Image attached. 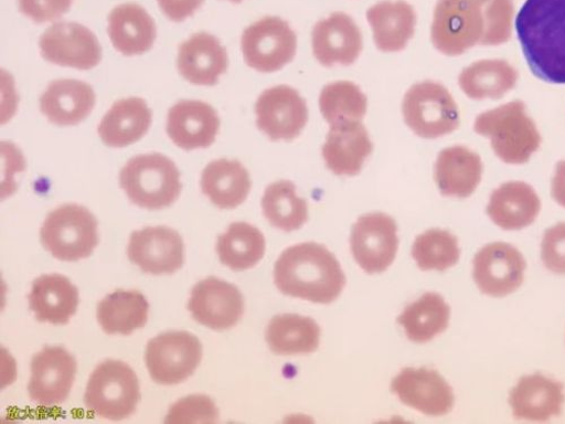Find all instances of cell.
I'll use <instances>...</instances> for the list:
<instances>
[{
  "mask_svg": "<svg viewBox=\"0 0 565 424\" xmlns=\"http://www.w3.org/2000/svg\"><path fill=\"white\" fill-rule=\"evenodd\" d=\"M108 34L115 49L125 56L143 55L152 50L157 25L146 9L128 3L108 17Z\"/></svg>",
  "mask_w": 565,
  "mask_h": 424,
  "instance_id": "4316f807",
  "label": "cell"
},
{
  "mask_svg": "<svg viewBox=\"0 0 565 424\" xmlns=\"http://www.w3.org/2000/svg\"><path fill=\"white\" fill-rule=\"evenodd\" d=\"M28 299L38 321L54 325H66L75 315L79 303L77 288L60 274L38 277Z\"/></svg>",
  "mask_w": 565,
  "mask_h": 424,
  "instance_id": "83f0119b",
  "label": "cell"
},
{
  "mask_svg": "<svg viewBox=\"0 0 565 424\" xmlns=\"http://www.w3.org/2000/svg\"><path fill=\"white\" fill-rule=\"evenodd\" d=\"M274 280L282 295L322 305L334 303L347 285L338 258L316 243L282 253L275 264Z\"/></svg>",
  "mask_w": 565,
  "mask_h": 424,
  "instance_id": "3957f363",
  "label": "cell"
},
{
  "mask_svg": "<svg viewBox=\"0 0 565 424\" xmlns=\"http://www.w3.org/2000/svg\"><path fill=\"white\" fill-rule=\"evenodd\" d=\"M218 410L205 395H192L173 404L167 415L169 424L217 423Z\"/></svg>",
  "mask_w": 565,
  "mask_h": 424,
  "instance_id": "ab89813d",
  "label": "cell"
},
{
  "mask_svg": "<svg viewBox=\"0 0 565 424\" xmlns=\"http://www.w3.org/2000/svg\"><path fill=\"white\" fill-rule=\"evenodd\" d=\"M188 309L198 322L214 331H225L242 319L245 300L237 287L210 276L194 287Z\"/></svg>",
  "mask_w": 565,
  "mask_h": 424,
  "instance_id": "2e32d148",
  "label": "cell"
},
{
  "mask_svg": "<svg viewBox=\"0 0 565 424\" xmlns=\"http://www.w3.org/2000/svg\"><path fill=\"white\" fill-rule=\"evenodd\" d=\"M512 0H438L431 40L444 55L456 57L476 45H501L512 35Z\"/></svg>",
  "mask_w": 565,
  "mask_h": 424,
  "instance_id": "6da1fadb",
  "label": "cell"
},
{
  "mask_svg": "<svg viewBox=\"0 0 565 424\" xmlns=\"http://www.w3.org/2000/svg\"><path fill=\"white\" fill-rule=\"evenodd\" d=\"M482 176L481 157L461 146L443 150L435 166L436 182L440 193L447 198L472 197L482 181Z\"/></svg>",
  "mask_w": 565,
  "mask_h": 424,
  "instance_id": "cb8c5ba5",
  "label": "cell"
},
{
  "mask_svg": "<svg viewBox=\"0 0 565 424\" xmlns=\"http://www.w3.org/2000/svg\"><path fill=\"white\" fill-rule=\"evenodd\" d=\"M520 73L503 60H483L466 67L458 84L472 100H499L514 88Z\"/></svg>",
  "mask_w": 565,
  "mask_h": 424,
  "instance_id": "1f68e13d",
  "label": "cell"
},
{
  "mask_svg": "<svg viewBox=\"0 0 565 424\" xmlns=\"http://www.w3.org/2000/svg\"><path fill=\"white\" fill-rule=\"evenodd\" d=\"M527 264L520 251L504 243L482 248L475 258V280L484 295L503 298L524 282Z\"/></svg>",
  "mask_w": 565,
  "mask_h": 424,
  "instance_id": "9a60e30c",
  "label": "cell"
},
{
  "mask_svg": "<svg viewBox=\"0 0 565 424\" xmlns=\"http://www.w3.org/2000/svg\"><path fill=\"white\" fill-rule=\"evenodd\" d=\"M202 191L222 210L241 206L252 190L248 170L237 160L220 159L206 166L202 173Z\"/></svg>",
  "mask_w": 565,
  "mask_h": 424,
  "instance_id": "4dcf8cb0",
  "label": "cell"
},
{
  "mask_svg": "<svg viewBox=\"0 0 565 424\" xmlns=\"http://www.w3.org/2000/svg\"><path fill=\"white\" fill-rule=\"evenodd\" d=\"M477 134L490 139L495 156L508 165H525L540 150L542 137L522 102H512L481 114Z\"/></svg>",
  "mask_w": 565,
  "mask_h": 424,
  "instance_id": "277c9868",
  "label": "cell"
},
{
  "mask_svg": "<svg viewBox=\"0 0 565 424\" xmlns=\"http://www.w3.org/2000/svg\"><path fill=\"white\" fill-rule=\"evenodd\" d=\"M177 66L188 82L213 86L227 70V53L216 36L199 32L179 45Z\"/></svg>",
  "mask_w": 565,
  "mask_h": 424,
  "instance_id": "44dd1931",
  "label": "cell"
},
{
  "mask_svg": "<svg viewBox=\"0 0 565 424\" xmlns=\"http://www.w3.org/2000/svg\"><path fill=\"white\" fill-rule=\"evenodd\" d=\"M152 124V112L146 100L128 98L114 104L103 118L98 132L109 148L129 147L146 136Z\"/></svg>",
  "mask_w": 565,
  "mask_h": 424,
  "instance_id": "f546056e",
  "label": "cell"
},
{
  "mask_svg": "<svg viewBox=\"0 0 565 424\" xmlns=\"http://www.w3.org/2000/svg\"><path fill=\"white\" fill-rule=\"evenodd\" d=\"M319 107L323 118L332 127L362 121L366 115L367 99L358 85L340 81L322 88Z\"/></svg>",
  "mask_w": 565,
  "mask_h": 424,
  "instance_id": "74e56055",
  "label": "cell"
},
{
  "mask_svg": "<svg viewBox=\"0 0 565 424\" xmlns=\"http://www.w3.org/2000/svg\"><path fill=\"white\" fill-rule=\"evenodd\" d=\"M96 106V93L89 84L76 80H57L40 98V109L60 126H75L88 117Z\"/></svg>",
  "mask_w": 565,
  "mask_h": 424,
  "instance_id": "603a6c76",
  "label": "cell"
},
{
  "mask_svg": "<svg viewBox=\"0 0 565 424\" xmlns=\"http://www.w3.org/2000/svg\"><path fill=\"white\" fill-rule=\"evenodd\" d=\"M298 39L289 23L267 17L248 26L242 38L246 64L260 72L274 73L289 63L297 54Z\"/></svg>",
  "mask_w": 565,
  "mask_h": 424,
  "instance_id": "9c48e42d",
  "label": "cell"
},
{
  "mask_svg": "<svg viewBox=\"0 0 565 424\" xmlns=\"http://www.w3.org/2000/svg\"><path fill=\"white\" fill-rule=\"evenodd\" d=\"M403 116L419 137L436 139L458 129L459 108L446 86L433 81L413 85L405 94Z\"/></svg>",
  "mask_w": 565,
  "mask_h": 424,
  "instance_id": "ba28073f",
  "label": "cell"
},
{
  "mask_svg": "<svg viewBox=\"0 0 565 424\" xmlns=\"http://www.w3.org/2000/svg\"><path fill=\"white\" fill-rule=\"evenodd\" d=\"M205 0H158L163 14L172 22H183L204 4Z\"/></svg>",
  "mask_w": 565,
  "mask_h": 424,
  "instance_id": "7bdbcfd3",
  "label": "cell"
},
{
  "mask_svg": "<svg viewBox=\"0 0 565 424\" xmlns=\"http://www.w3.org/2000/svg\"><path fill=\"white\" fill-rule=\"evenodd\" d=\"M149 309L147 298L140 293L118 290L99 303L97 318L107 335L129 336L147 325Z\"/></svg>",
  "mask_w": 565,
  "mask_h": 424,
  "instance_id": "836d02e7",
  "label": "cell"
},
{
  "mask_svg": "<svg viewBox=\"0 0 565 424\" xmlns=\"http://www.w3.org/2000/svg\"><path fill=\"white\" fill-rule=\"evenodd\" d=\"M320 335V327L312 318L286 314L269 321L266 341L277 356L309 354L319 348Z\"/></svg>",
  "mask_w": 565,
  "mask_h": 424,
  "instance_id": "d6a6232c",
  "label": "cell"
},
{
  "mask_svg": "<svg viewBox=\"0 0 565 424\" xmlns=\"http://www.w3.org/2000/svg\"><path fill=\"white\" fill-rule=\"evenodd\" d=\"M552 198L558 205L565 208V160L556 166L552 179Z\"/></svg>",
  "mask_w": 565,
  "mask_h": 424,
  "instance_id": "ee69618b",
  "label": "cell"
},
{
  "mask_svg": "<svg viewBox=\"0 0 565 424\" xmlns=\"http://www.w3.org/2000/svg\"><path fill=\"white\" fill-rule=\"evenodd\" d=\"M72 3L73 0H19L20 11L35 23L60 20Z\"/></svg>",
  "mask_w": 565,
  "mask_h": 424,
  "instance_id": "b9f144b4",
  "label": "cell"
},
{
  "mask_svg": "<svg viewBox=\"0 0 565 424\" xmlns=\"http://www.w3.org/2000/svg\"><path fill=\"white\" fill-rule=\"evenodd\" d=\"M450 308L438 294H426L407 306L398 317L409 341L427 343L444 333L449 325Z\"/></svg>",
  "mask_w": 565,
  "mask_h": 424,
  "instance_id": "d590c367",
  "label": "cell"
},
{
  "mask_svg": "<svg viewBox=\"0 0 565 424\" xmlns=\"http://www.w3.org/2000/svg\"><path fill=\"white\" fill-rule=\"evenodd\" d=\"M366 19L372 28L376 49L384 53L404 51L414 35L417 20L413 7L404 0H387L372 7L366 12Z\"/></svg>",
  "mask_w": 565,
  "mask_h": 424,
  "instance_id": "f1b7e54d",
  "label": "cell"
},
{
  "mask_svg": "<svg viewBox=\"0 0 565 424\" xmlns=\"http://www.w3.org/2000/svg\"><path fill=\"white\" fill-rule=\"evenodd\" d=\"M262 208L268 222L286 232L301 229L309 219L308 203L297 195V188L289 180H280L266 188Z\"/></svg>",
  "mask_w": 565,
  "mask_h": 424,
  "instance_id": "8d00e7d4",
  "label": "cell"
},
{
  "mask_svg": "<svg viewBox=\"0 0 565 424\" xmlns=\"http://www.w3.org/2000/svg\"><path fill=\"white\" fill-rule=\"evenodd\" d=\"M412 256L422 271H439L455 266L460 257L458 241L447 230L431 229L418 235Z\"/></svg>",
  "mask_w": 565,
  "mask_h": 424,
  "instance_id": "f35d334b",
  "label": "cell"
},
{
  "mask_svg": "<svg viewBox=\"0 0 565 424\" xmlns=\"http://www.w3.org/2000/svg\"><path fill=\"white\" fill-rule=\"evenodd\" d=\"M541 208V200L531 184L510 181L492 193L487 213L498 226L514 231L533 224Z\"/></svg>",
  "mask_w": 565,
  "mask_h": 424,
  "instance_id": "484cf974",
  "label": "cell"
},
{
  "mask_svg": "<svg viewBox=\"0 0 565 424\" xmlns=\"http://www.w3.org/2000/svg\"><path fill=\"white\" fill-rule=\"evenodd\" d=\"M139 400V383L135 371L117 360H107L94 369L84 395L88 411L114 421L130 416Z\"/></svg>",
  "mask_w": 565,
  "mask_h": 424,
  "instance_id": "52a82bcc",
  "label": "cell"
},
{
  "mask_svg": "<svg viewBox=\"0 0 565 424\" xmlns=\"http://www.w3.org/2000/svg\"><path fill=\"white\" fill-rule=\"evenodd\" d=\"M40 237L43 247L55 258L77 262L90 256L97 247L98 221L84 206L66 204L46 216Z\"/></svg>",
  "mask_w": 565,
  "mask_h": 424,
  "instance_id": "8992f818",
  "label": "cell"
},
{
  "mask_svg": "<svg viewBox=\"0 0 565 424\" xmlns=\"http://www.w3.org/2000/svg\"><path fill=\"white\" fill-rule=\"evenodd\" d=\"M119 179L131 203L151 211L171 206L182 190L177 166L159 153L130 159Z\"/></svg>",
  "mask_w": 565,
  "mask_h": 424,
  "instance_id": "5b68a950",
  "label": "cell"
},
{
  "mask_svg": "<svg viewBox=\"0 0 565 424\" xmlns=\"http://www.w3.org/2000/svg\"><path fill=\"white\" fill-rule=\"evenodd\" d=\"M202 358L200 340L188 332L163 333L148 343L146 352L152 380L160 385H175L190 379Z\"/></svg>",
  "mask_w": 565,
  "mask_h": 424,
  "instance_id": "30bf717a",
  "label": "cell"
},
{
  "mask_svg": "<svg viewBox=\"0 0 565 424\" xmlns=\"http://www.w3.org/2000/svg\"><path fill=\"white\" fill-rule=\"evenodd\" d=\"M363 38L354 20L345 13H334L319 21L312 31V52L324 67L351 66L361 55Z\"/></svg>",
  "mask_w": 565,
  "mask_h": 424,
  "instance_id": "d6986e66",
  "label": "cell"
},
{
  "mask_svg": "<svg viewBox=\"0 0 565 424\" xmlns=\"http://www.w3.org/2000/svg\"><path fill=\"white\" fill-rule=\"evenodd\" d=\"M42 57L55 65L81 71L92 70L103 60V50L94 33L74 22L56 23L40 39Z\"/></svg>",
  "mask_w": 565,
  "mask_h": 424,
  "instance_id": "7c38bea8",
  "label": "cell"
},
{
  "mask_svg": "<svg viewBox=\"0 0 565 424\" xmlns=\"http://www.w3.org/2000/svg\"><path fill=\"white\" fill-rule=\"evenodd\" d=\"M397 229L395 220L385 213H369L355 222L351 251L364 272L383 273L394 263L399 245Z\"/></svg>",
  "mask_w": 565,
  "mask_h": 424,
  "instance_id": "8fae6325",
  "label": "cell"
},
{
  "mask_svg": "<svg viewBox=\"0 0 565 424\" xmlns=\"http://www.w3.org/2000/svg\"><path fill=\"white\" fill-rule=\"evenodd\" d=\"M372 152V141L361 121L332 126L322 147L327 168L338 176L359 174Z\"/></svg>",
  "mask_w": 565,
  "mask_h": 424,
  "instance_id": "7402d4cb",
  "label": "cell"
},
{
  "mask_svg": "<svg viewBox=\"0 0 565 424\" xmlns=\"http://www.w3.org/2000/svg\"><path fill=\"white\" fill-rule=\"evenodd\" d=\"M514 26L532 73L565 84V0H526Z\"/></svg>",
  "mask_w": 565,
  "mask_h": 424,
  "instance_id": "7a4b0ae2",
  "label": "cell"
},
{
  "mask_svg": "<svg viewBox=\"0 0 565 424\" xmlns=\"http://www.w3.org/2000/svg\"><path fill=\"white\" fill-rule=\"evenodd\" d=\"M76 371L74 357L64 348L44 347L31 361V400L43 406L63 403L71 393Z\"/></svg>",
  "mask_w": 565,
  "mask_h": 424,
  "instance_id": "5bb4252c",
  "label": "cell"
},
{
  "mask_svg": "<svg viewBox=\"0 0 565 424\" xmlns=\"http://www.w3.org/2000/svg\"><path fill=\"white\" fill-rule=\"evenodd\" d=\"M392 391L405 405L430 416L446 415L455 404L450 385L438 371L428 368L403 369Z\"/></svg>",
  "mask_w": 565,
  "mask_h": 424,
  "instance_id": "ac0fdd59",
  "label": "cell"
},
{
  "mask_svg": "<svg viewBox=\"0 0 565 424\" xmlns=\"http://www.w3.org/2000/svg\"><path fill=\"white\" fill-rule=\"evenodd\" d=\"M266 241L256 226L246 222L232 223L220 235L216 252L222 264L235 272L256 266L264 257Z\"/></svg>",
  "mask_w": 565,
  "mask_h": 424,
  "instance_id": "e575fe53",
  "label": "cell"
},
{
  "mask_svg": "<svg viewBox=\"0 0 565 424\" xmlns=\"http://www.w3.org/2000/svg\"><path fill=\"white\" fill-rule=\"evenodd\" d=\"M258 128L271 140H294L309 119L306 100L289 85H277L260 94L255 107Z\"/></svg>",
  "mask_w": 565,
  "mask_h": 424,
  "instance_id": "4fadbf2b",
  "label": "cell"
},
{
  "mask_svg": "<svg viewBox=\"0 0 565 424\" xmlns=\"http://www.w3.org/2000/svg\"><path fill=\"white\" fill-rule=\"evenodd\" d=\"M542 261L553 273L565 275V222L557 223L544 233Z\"/></svg>",
  "mask_w": 565,
  "mask_h": 424,
  "instance_id": "60d3db41",
  "label": "cell"
},
{
  "mask_svg": "<svg viewBox=\"0 0 565 424\" xmlns=\"http://www.w3.org/2000/svg\"><path fill=\"white\" fill-rule=\"evenodd\" d=\"M216 110L203 102L183 100L168 114L167 131L173 144L184 150L210 148L220 131Z\"/></svg>",
  "mask_w": 565,
  "mask_h": 424,
  "instance_id": "ffe728a7",
  "label": "cell"
},
{
  "mask_svg": "<svg viewBox=\"0 0 565 424\" xmlns=\"http://www.w3.org/2000/svg\"><path fill=\"white\" fill-rule=\"evenodd\" d=\"M564 386L542 373L525 375L510 393L509 403L516 418L544 422L562 412Z\"/></svg>",
  "mask_w": 565,
  "mask_h": 424,
  "instance_id": "d4e9b609",
  "label": "cell"
},
{
  "mask_svg": "<svg viewBox=\"0 0 565 424\" xmlns=\"http://www.w3.org/2000/svg\"><path fill=\"white\" fill-rule=\"evenodd\" d=\"M230 2L234 4H241L242 2H244V0H230Z\"/></svg>",
  "mask_w": 565,
  "mask_h": 424,
  "instance_id": "f6af8a7d",
  "label": "cell"
},
{
  "mask_svg": "<svg viewBox=\"0 0 565 424\" xmlns=\"http://www.w3.org/2000/svg\"><path fill=\"white\" fill-rule=\"evenodd\" d=\"M128 258L141 271L153 274H173L184 263L181 235L168 226H149L130 235Z\"/></svg>",
  "mask_w": 565,
  "mask_h": 424,
  "instance_id": "e0dca14e",
  "label": "cell"
}]
</instances>
